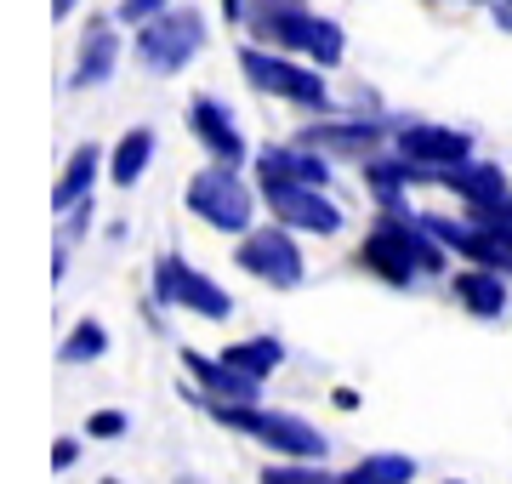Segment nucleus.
<instances>
[{
  "mask_svg": "<svg viewBox=\"0 0 512 484\" xmlns=\"http://www.w3.org/2000/svg\"><path fill=\"white\" fill-rule=\"evenodd\" d=\"M444 251L450 245L427 223H404V211H382L365 234V268L387 285H416L427 274H444Z\"/></svg>",
  "mask_w": 512,
  "mask_h": 484,
  "instance_id": "1",
  "label": "nucleus"
},
{
  "mask_svg": "<svg viewBox=\"0 0 512 484\" xmlns=\"http://www.w3.org/2000/svg\"><path fill=\"white\" fill-rule=\"evenodd\" d=\"M245 29H251L256 40H268V46L313 57L319 69H336V63H342V46H348V35L330 18L308 12L302 0H245Z\"/></svg>",
  "mask_w": 512,
  "mask_h": 484,
  "instance_id": "2",
  "label": "nucleus"
},
{
  "mask_svg": "<svg viewBox=\"0 0 512 484\" xmlns=\"http://www.w3.org/2000/svg\"><path fill=\"white\" fill-rule=\"evenodd\" d=\"M205 410L217 416L222 428L256 433V439H262L268 450H279V456H296V462H319V456H325L319 428H308L302 416H285V410H256L251 399H205Z\"/></svg>",
  "mask_w": 512,
  "mask_h": 484,
  "instance_id": "3",
  "label": "nucleus"
},
{
  "mask_svg": "<svg viewBox=\"0 0 512 484\" xmlns=\"http://www.w3.org/2000/svg\"><path fill=\"white\" fill-rule=\"evenodd\" d=\"M205 46V18L194 6H165L148 23H137V63L148 75H177Z\"/></svg>",
  "mask_w": 512,
  "mask_h": 484,
  "instance_id": "4",
  "label": "nucleus"
},
{
  "mask_svg": "<svg viewBox=\"0 0 512 484\" xmlns=\"http://www.w3.org/2000/svg\"><path fill=\"white\" fill-rule=\"evenodd\" d=\"M239 69H245V80H251L256 92L285 97V103H296V109H308V114L330 109V86H325L319 69H302V63L262 52V46H245V52H239Z\"/></svg>",
  "mask_w": 512,
  "mask_h": 484,
  "instance_id": "5",
  "label": "nucleus"
},
{
  "mask_svg": "<svg viewBox=\"0 0 512 484\" xmlns=\"http://www.w3.org/2000/svg\"><path fill=\"white\" fill-rule=\"evenodd\" d=\"M183 200H188V211L205 217L217 234H239V228H251V188L239 183V166H228V160L194 171V183H188Z\"/></svg>",
  "mask_w": 512,
  "mask_h": 484,
  "instance_id": "6",
  "label": "nucleus"
},
{
  "mask_svg": "<svg viewBox=\"0 0 512 484\" xmlns=\"http://www.w3.org/2000/svg\"><path fill=\"white\" fill-rule=\"evenodd\" d=\"M154 297L160 302H177V308H194L200 319H228V291H222L211 274H200L194 262L183 257H160L154 262Z\"/></svg>",
  "mask_w": 512,
  "mask_h": 484,
  "instance_id": "7",
  "label": "nucleus"
},
{
  "mask_svg": "<svg viewBox=\"0 0 512 484\" xmlns=\"http://www.w3.org/2000/svg\"><path fill=\"white\" fill-rule=\"evenodd\" d=\"M239 268L256 274L262 285H279V291H296L302 285V251H296L291 228H251L239 240Z\"/></svg>",
  "mask_w": 512,
  "mask_h": 484,
  "instance_id": "8",
  "label": "nucleus"
},
{
  "mask_svg": "<svg viewBox=\"0 0 512 484\" xmlns=\"http://www.w3.org/2000/svg\"><path fill=\"white\" fill-rule=\"evenodd\" d=\"M262 200L274 205V217L285 228H308V234H336V228H342V211L325 200V188H308V183H262Z\"/></svg>",
  "mask_w": 512,
  "mask_h": 484,
  "instance_id": "9",
  "label": "nucleus"
},
{
  "mask_svg": "<svg viewBox=\"0 0 512 484\" xmlns=\"http://www.w3.org/2000/svg\"><path fill=\"white\" fill-rule=\"evenodd\" d=\"M399 154L410 160V166H421L427 177L444 166H461V160H473V137L456 126H427V120H416V126L399 131Z\"/></svg>",
  "mask_w": 512,
  "mask_h": 484,
  "instance_id": "10",
  "label": "nucleus"
},
{
  "mask_svg": "<svg viewBox=\"0 0 512 484\" xmlns=\"http://www.w3.org/2000/svg\"><path fill=\"white\" fill-rule=\"evenodd\" d=\"M433 183L450 188V194H461V200H467V211H478V217H495V211L512 200V183H507V177H501L495 166H473V160L433 171Z\"/></svg>",
  "mask_w": 512,
  "mask_h": 484,
  "instance_id": "11",
  "label": "nucleus"
},
{
  "mask_svg": "<svg viewBox=\"0 0 512 484\" xmlns=\"http://www.w3.org/2000/svg\"><path fill=\"white\" fill-rule=\"evenodd\" d=\"M188 131L211 149V160H228V166L245 160V131H239V120L222 109L217 97H194L188 103Z\"/></svg>",
  "mask_w": 512,
  "mask_h": 484,
  "instance_id": "12",
  "label": "nucleus"
},
{
  "mask_svg": "<svg viewBox=\"0 0 512 484\" xmlns=\"http://www.w3.org/2000/svg\"><path fill=\"white\" fill-rule=\"evenodd\" d=\"M256 177L262 183H308V188H325L330 183V166L308 149H262L256 154Z\"/></svg>",
  "mask_w": 512,
  "mask_h": 484,
  "instance_id": "13",
  "label": "nucleus"
},
{
  "mask_svg": "<svg viewBox=\"0 0 512 484\" xmlns=\"http://www.w3.org/2000/svg\"><path fill=\"white\" fill-rule=\"evenodd\" d=\"M183 365H188L194 382L211 388V399H256V388H262V376H245L239 365H228V359H205V354H194V348L183 354Z\"/></svg>",
  "mask_w": 512,
  "mask_h": 484,
  "instance_id": "14",
  "label": "nucleus"
},
{
  "mask_svg": "<svg viewBox=\"0 0 512 484\" xmlns=\"http://www.w3.org/2000/svg\"><path fill=\"white\" fill-rule=\"evenodd\" d=\"M114 63H120V40H114L109 23H92L86 40H80V63H74L69 86H103L114 75Z\"/></svg>",
  "mask_w": 512,
  "mask_h": 484,
  "instance_id": "15",
  "label": "nucleus"
},
{
  "mask_svg": "<svg viewBox=\"0 0 512 484\" xmlns=\"http://www.w3.org/2000/svg\"><path fill=\"white\" fill-rule=\"evenodd\" d=\"M416 177H427L421 166H410V160H370L365 166V183H370V194L382 200V211H404V183H416Z\"/></svg>",
  "mask_w": 512,
  "mask_h": 484,
  "instance_id": "16",
  "label": "nucleus"
},
{
  "mask_svg": "<svg viewBox=\"0 0 512 484\" xmlns=\"http://www.w3.org/2000/svg\"><path fill=\"white\" fill-rule=\"evenodd\" d=\"M456 297L467 302V314H501L507 308V285L495 268H473V274H456Z\"/></svg>",
  "mask_w": 512,
  "mask_h": 484,
  "instance_id": "17",
  "label": "nucleus"
},
{
  "mask_svg": "<svg viewBox=\"0 0 512 484\" xmlns=\"http://www.w3.org/2000/svg\"><path fill=\"white\" fill-rule=\"evenodd\" d=\"M92 183H97V149H74L63 177H57V188H52V205L57 211H74V205L92 194Z\"/></svg>",
  "mask_w": 512,
  "mask_h": 484,
  "instance_id": "18",
  "label": "nucleus"
},
{
  "mask_svg": "<svg viewBox=\"0 0 512 484\" xmlns=\"http://www.w3.org/2000/svg\"><path fill=\"white\" fill-rule=\"evenodd\" d=\"M148 160H154V131L137 126V131H126V137H120V149H114V160H109V177L120 188H131L148 171Z\"/></svg>",
  "mask_w": 512,
  "mask_h": 484,
  "instance_id": "19",
  "label": "nucleus"
},
{
  "mask_svg": "<svg viewBox=\"0 0 512 484\" xmlns=\"http://www.w3.org/2000/svg\"><path fill=\"white\" fill-rule=\"evenodd\" d=\"M302 143L308 149H330V154H365L382 143V131L376 126H313V131H302Z\"/></svg>",
  "mask_w": 512,
  "mask_h": 484,
  "instance_id": "20",
  "label": "nucleus"
},
{
  "mask_svg": "<svg viewBox=\"0 0 512 484\" xmlns=\"http://www.w3.org/2000/svg\"><path fill=\"white\" fill-rule=\"evenodd\" d=\"M222 359H228V365H239L245 376H268L274 365H285V348H279L274 336H251V342H234Z\"/></svg>",
  "mask_w": 512,
  "mask_h": 484,
  "instance_id": "21",
  "label": "nucleus"
},
{
  "mask_svg": "<svg viewBox=\"0 0 512 484\" xmlns=\"http://www.w3.org/2000/svg\"><path fill=\"white\" fill-rule=\"evenodd\" d=\"M410 479H416V462L410 456H365L348 473V484H410Z\"/></svg>",
  "mask_w": 512,
  "mask_h": 484,
  "instance_id": "22",
  "label": "nucleus"
},
{
  "mask_svg": "<svg viewBox=\"0 0 512 484\" xmlns=\"http://www.w3.org/2000/svg\"><path fill=\"white\" fill-rule=\"evenodd\" d=\"M97 354H109V331H103L97 319H80V325L69 331V342L57 348L63 365H80V359H97Z\"/></svg>",
  "mask_w": 512,
  "mask_h": 484,
  "instance_id": "23",
  "label": "nucleus"
},
{
  "mask_svg": "<svg viewBox=\"0 0 512 484\" xmlns=\"http://www.w3.org/2000/svg\"><path fill=\"white\" fill-rule=\"evenodd\" d=\"M86 433H92V439H120V433H126V416H120V410H97L92 422H86Z\"/></svg>",
  "mask_w": 512,
  "mask_h": 484,
  "instance_id": "24",
  "label": "nucleus"
},
{
  "mask_svg": "<svg viewBox=\"0 0 512 484\" xmlns=\"http://www.w3.org/2000/svg\"><path fill=\"white\" fill-rule=\"evenodd\" d=\"M262 484H348V479H325V473H302V467H274Z\"/></svg>",
  "mask_w": 512,
  "mask_h": 484,
  "instance_id": "25",
  "label": "nucleus"
},
{
  "mask_svg": "<svg viewBox=\"0 0 512 484\" xmlns=\"http://www.w3.org/2000/svg\"><path fill=\"white\" fill-rule=\"evenodd\" d=\"M154 12H165V0H120V23H148Z\"/></svg>",
  "mask_w": 512,
  "mask_h": 484,
  "instance_id": "26",
  "label": "nucleus"
},
{
  "mask_svg": "<svg viewBox=\"0 0 512 484\" xmlns=\"http://www.w3.org/2000/svg\"><path fill=\"white\" fill-rule=\"evenodd\" d=\"M74 456H80V445H74V439H57V450H52V467L63 473V467H74Z\"/></svg>",
  "mask_w": 512,
  "mask_h": 484,
  "instance_id": "27",
  "label": "nucleus"
},
{
  "mask_svg": "<svg viewBox=\"0 0 512 484\" xmlns=\"http://www.w3.org/2000/svg\"><path fill=\"white\" fill-rule=\"evenodd\" d=\"M222 18H228V23H245V0H222Z\"/></svg>",
  "mask_w": 512,
  "mask_h": 484,
  "instance_id": "28",
  "label": "nucleus"
},
{
  "mask_svg": "<svg viewBox=\"0 0 512 484\" xmlns=\"http://www.w3.org/2000/svg\"><path fill=\"white\" fill-rule=\"evenodd\" d=\"M74 6H80V0H52V12H57V18H69Z\"/></svg>",
  "mask_w": 512,
  "mask_h": 484,
  "instance_id": "29",
  "label": "nucleus"
},
{
  "mask_svg": "<svg viewBox=\"0 0 512 484\" xmlns=\"http://www.w3.org/2000/svg\"><path fill=\"white\" fill-rule=\"evenodd\" d=\"M484 223H512V200L501 205V211H495V217H484Z\"/></svg>",
  "mask_w": 512,
  "mask_h": 484,
  "instance_id": "30",
  "label": "nucleus"
}]
</instances>
